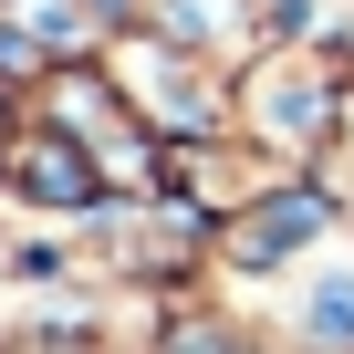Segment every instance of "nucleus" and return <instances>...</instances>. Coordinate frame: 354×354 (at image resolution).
<instances>
[{
	"mask_svg": "<svg viewBox=\"0 0 354 354\" xmlns=\"http://www.w3.org/2000/svg\"><path fill=\"white\" fill-rule=\"evenodd\" d=\"M104 21H115V0H11V42L42 32V53H84L104 42Z\"/></svg>",
	"mask_w": 354,
	"mask_h": 354,
	"instance_id": "obj_1",
	"label": "nucleus"
},
{
	"mask_svg": "<svg viewBox=\"0 0 354 354\" xmlns=\"http://www.w3.org/2000/svg\"><path fill=\"white\" fill-rule=\"evenodd\" d=\"M11 167H21V188H32V198H63V209H84V198H94V167H84L63 136H32Z\"/></svg>",
	"mask_w": 354,
	"mask_h": 354,
	"instance_id": "obj_2",
	"label": "nucleus"
}]
</instances>
